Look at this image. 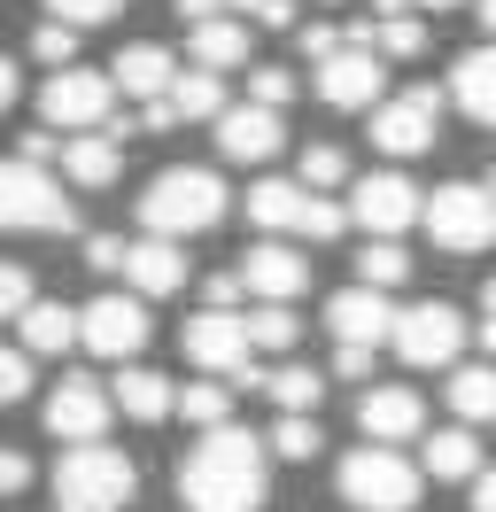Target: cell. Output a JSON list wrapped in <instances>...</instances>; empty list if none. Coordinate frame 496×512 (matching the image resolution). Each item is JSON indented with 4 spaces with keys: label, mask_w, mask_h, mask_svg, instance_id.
I'll use <instances>...</instances> for the list:
<instances>
[{
    "label": "cell",
    "mask_w": 496,
    "mask_h": 512,
    "mask_svg": "<svg viewBox=\"0 0 496 512\" xmlns=\"http://www.w3.org/2000/svg\"><path fill=\"white\" fill-rule=\"evenodd\" d=\"M481 357H496V311H481Z\"/></svg>",
    "instance_id": "cell-51"
},
{
    "label": "cell",
    "mask_w": 496,
    "mask_h": 512,
    "mask_svg": "<svg viewBox=\"0 0 496 512\" xmlns=\"http://www.w3.org/2000/svg\"><path fill=\"white\" fill-rule=\"evenodd\" d=\"M179 350L186 365H202V373H225L233 388H264V373H256V334H248V319L233 311V303H202L194 319L179 326Z\"/></svg>",
    "instance_id": "cell-4"
},
{
    "label": "cell",
    "mask_w": 496,
    "mask_h": 512,
    "mask_svg": "<svg viewBox=\"0 0 496 512\" xmlns=\"http://www.w3.org/2000/svg\"><path fill=\"white\" fill-rule=\"evenodd\" d=\"M225 8H248V16H264V8H272V0H225Z\"/></svg>",
    "instance_id": "cell-53"
},
{
    "label": "cell",
    "mask_w": 496,
    "mask_h": 512,
    "mask_svg": "<svg viewBox=\"0 0 496 512\" xmlns=\"http://www.w3.org/2000/svg\"><path fill=\"white\" fill-rule=\"evenodd\" d=\"M450 412L473 419V427H496V357H481V365H458V373H450Z\"/></svg>",
    "instance_id": "cell-29"
},
{
    "label": "cell",
    "mask_w": 496,
    "mask_h": 512,
    "mask_svg": "<svg viewBox=\"0 0 496 512\" xmlns=\"http://www.w3.org/2000/svg\"><path fill=\"white\" fill-rule=\"evenodd\" d=\"M295 179H303V187H349V156H341L334 140H318V148H303V163H295Z\"/></svg>",
    "instance_id": "cell-37"
},
{
    "label": "cell",
    "mask_w": 496,
    "mask_h": 512,
    "mask_svg": "<svg viewBox=\"0 0 496 512\" xmlns=\"http://www.w3.org/2000/svg\"><path fill=\"white\" fill-rule=\"evenodd\" d=\"M326 8H341V0H326Z\"/></svg>",
    "instance_id": "cell-57"
},
{
    "label": "cell",
    "mask_w": 496,
    "mask_h": 512,
    "mask_svg": "<svg viewBox=\"0 0 496 512\" xmlns=\"http://www.w3.org/2000/svg\"><path fill=\"white\" fill-rule=\"evenodd\" d=\"M0 225L8 233H78V210L39 156H8L0 163Z\"/></svg>",
    "instance_id": "cell-6"
},
{
    "label": "cell",
    "mask_w": 496,
    "mask_h": 512,
    "mask_svg": "<svg viewBox=\"0 0 496 512\" xmlns=\"http://www.w3.org/2000/svg\"><path fill=\"white\" fill-rule=\"evenodd\" d=\"M326 326H334L341 342H388L396 334V303H388V288H372V280H349L341 295H326Z\"/></svg>",
    "instance_id": "cell-18"
},
{
    "label": "cell",
    "mask_w": 496,
    "mask_h": 512,
    "mask_svg": "<svg viewBox=\"0 0 496 512\" xmlns=\"http://www.w3.org/2000/svg\"><path fill=\"white\" fill-rule=\"evenodd\" d=\"M16 334H24L31 357H62L86 342V311H70V303H55V295H31V311L16 319Z\"/></svg>",
    "instance_id": "cell-21"
},
{
    "label": "cell",
    "mask_w": 496,
    "mask_h": 512,
    "mask_svg": "<svg viewBox=\"0 0 496 512\" xmlns=\"http://www.w3.org/2000/svg\"><path fill=\"white\" fill-rule=\"evenodd\" d=\"M349 218L365 225V233H411V225L427 218V202H419V187L403 171H365L349 187Z\"/></svg>",
    "instance_id": "cell-15"
},
{
    "label": "cell",
    "mask_w": 496,
    "mask_h": 512,
    "mask_svg": "<svg viewBox=\"0 0 496 512\" xmlns=\"http://www.w3.org/2000/svg\"><path fill=\"white\" fill-rule=\"evenodd\" d=\"M388 350H396L411 373L458 365V350H465V319H458V303H442V295H427V303H403V311H396V334H388Z\"/></svg>",
    "instance_id": "cell-9"
},
{
    "label": "cell",
    "mask_w": 496,
    "mask_h": 512,
    "mask_svg": "<svg viewBox=\"0 0 496 512\" xmlns=\"http://www.w3.org/2000/svg\"><path fill=\"white\" fill-rule=\"evenodd\" d=\"M117 86L132 101H155V94H171V78H179V63H171V47H155V39H140V47H124L117 63Z\"/></svg>",
    "instance_id": "cell-25"
},
{
    "label": "cell",
    "mask_w": 496,
    "mask_h": 512,
    "mask_svg": "<svg viewBox=\"0 0 496 512\" xmlns=\"http://www.w3.org/2000/svg\"><path fill=\"white\" fill-rule=\"evenodd\" d=\"M279 148H287V125H279V109L272 101H225V109H217V156L225 163H248V171H256V163H272Z\"/></svg>",
    "instance_id": "cell-12"
},
{
    "label": "cell",
    "mask_w": 496,
    "mask_h": 512,
    "mask_svg": "<svg viewBox=\"0 0 496 512\" xmlns=\"http://www.w3.org/2000/svg\"><path fill=\"white\" fill-rule=\"evenodd\" d=\"M179 419H194V427L233 419V381H225V373H210V381H186V388H179Z\"/></svg>",
    "instance_id": "cell-33"
},
{
    "label": "cell",
    "mask_w": 496,
    "mask_h": 512,
    "mask_svg": "<svg viewBox=\"0 0 496 512\" xmlns=\"http://www.w3.org/2000/svg\"><path fill=\"white\" fill-rule=\"evenodd\" d=\"M334 481H341V505H357V512H411L419 505V466L396 443H372V435L341 458Z\"/></svg>",
    "instance_id": "cell-5"
},
{
    "label": "cell",
    "mask_w": 496,
    "mask_h": 512,
    "mask_svg": "<svg viewBox=\"0 0 496 512\" xmlns=\"http://www.w3.org/2000/svg\"><path fill=\"white\" fill-rule=\"evenodd\" d=\"M47 435L55 443H93V435H109V419H117V388L86 381V373H70V381H55V396H47Z\"/></svg>",
    "instance_id": "cell-13"
},
{
    "label": "cell",
    "mask_w": 496,
    "mask_h": 512,
    "mask_svg": "<svg viewBox=\"0 0 496 512\" xmlns=\"http://www.w3.org/2000/svg\"><path fill=\"white\" fill-rule=\"evenodd\" d=\"M39 8H47V16H70V24H109V16H124V0H39Z\"/></svg>",
    "instance_id": "cell-41"
},
{
    "label": "cell",
    "mask_w": 496,
    "mask_h": 512,
    "mask_svg": "<svg viewBox=\"0 0 496 512\" xmlns=\"http://www.w3.org/2000/svg\"><path fill=\"white\" fill-rule=\"evenodd\" d=\"M427 241L450 256L496 249V187L489 179H450L427 194Z\"/></svg>",
    "instance_id": "cell-7"
},
{
    "label": "cell",
    "mask_w": 496,
    "mask_h": 512,
    "mask_svg": "<svg viewBox=\"0 0 496 512\" xmlns=\"http://www.w3.org/2000/svg\"><path fill=\"white\" fill-rule=\"evenodd\" d=\"M140 225H148V233H171V241H194V233L225 225V179L202 171V163L155 171L148 194H140Z\"/></svg>",
    "instance_id": "cell-2"
},
{
    "label": "cell",
    "mask_w": 496,
    "mask_h": 512,
    "mask_svg": "<svg viewBox=\"0 0 496 512\" xmlns=\"http://www.w3.org/2000/svg\"><path fill=\"white\" fill-rule=\"evenodd\" d=\"M31 396V350H0V412Z\"/></svg>",
    "instance_id": "cell-40"
},
{
    "label": "cell",
    "mask_w": 496,
    "mask_h": 512,
    "mask_svg": "<svg viewBox=\"0 0 496 512\" xmlns=\"http://www.w3.org/2000/svg\"><path fill=\"white\" fill-rule=\"evenodd\" d=\"M132 489H140V466H132L124 450H109L101 435H93V443H70L55 458V512H124Z\"/></svg>",
    "instance_id": "cell-3"
},
{
    "label": "cell",
    "mask_w": 496,
    "mask_h": 512,
    "mask_svg": "<svg viewBox=\"0 0 496 512\" xmlns=\"http://www.w3.org/2000/svg\"><path fill=\"white\" fill-rule=\"evenodd\" d=\"M171 101H179V117H186V125H217V109H225V70L186 63L179 78H171Z\"/></svg>",
    "instance_id": "cell-28"
},
{
    "label": "cell",
    "mask_w": 496,
    "mask_h": 512,
    "mask_svg": "<svg viewBox=\"0 0 496 512\" xmlns=\"http://www.w3.org/2000/svg\"><path fill=\"white\" fill-rule=\"evenodd\" d=\"M264 396H272L279 412H318V404H326V373L303 365V357H287V365L264 373Z\"/></svg>",
    "instance_id": "cell-30"
},
{
    "label": "cell",
    "mask_w": 496,
    "mask_h": 512,
    "mask_svg": "<svg viewBox=\"0 0 496 512\" xmlns=\"http://www.w3.org/2000/svg\"><path fill=\"white\" fill-rule=\"evenodd\" d=\"M272 497V443L233 419L202 427V443L179 458V505L186 512H264Z\"/></svg>",
    "instance_id": "cell-1"
},
{
    "label": "cell",
    "mask_w": 496,
    "mask_h": 512,
    "mask_svg": "<svg viewBox=\"0 0 496 512\" xmlns=\"http://www.w3.org/2000/svg\"><path fill=\"white\" fill-rule=\"evenodd\" d=\"M241 272H248V295H256V303H295V295L310 288V256L287 249L279 233H264V241L241 256Z\"/></svg>",
    "instance_id": "cell-17"
},
{
    "label": "cell",
    "mask_w": 496,
    "mask_h": 512,
    "mask_svg": "<svg viewBox=\"0 0 496 512\" xmlns=\"http://www.w3.org/2000/svg\"><path fill=\"white\" fill-rule=\"evenodd\" d=\"M31 295H39V288H31V272H24V264H0V319H24V311H31Z\"/></svg>",
    "instance_id": "cell-42"
},
{
    "label": "cell",
    "mask_w": 496,
    "mask_h": 512,
    "mask_svg": "<svg viewBox=\"0 0 496 512\" xmlns=\"http://www.w3.org/2000/svg\"><path fill=\"white\" fill-rule=\"evenodd\" d=\"M16 156H39V163H47V156H55V125H47V132H24V140H16Z\"/></svg>",
    "instance_id": "cell-48"
},
{
    "label": "cell",
    "mask_w": 496,
    "mask_h": 512,
    "mask_svg": "<svg viewBox=\"0 0 496 512\" xmlns=\"http://www.w3.org/2000/svg\"><path fill=\"white\" fill-rule=\"evenodd\" d=\"M380 86H388V55L380 47H334L326 63H318V101L326 109H372L380 101Z\"/></svg>",
    "instance_id": "cell-14"
},
{
    "label": "cell",
    "mask_w": 496,
    "mask_h": 512,
    "mask_svg": "<svg viewBox=\"0 0 496 512\" xmlns=\"http://www.w3.org/2000/svg\"><path fill=\"white\" fill-rule=\"evenodd\" d=\"M248 94L272 101V109H287V101H295V70L287 63H248Z\"/></svg>",
    "instance_id": "cell-38"
},
{
    "label": "cell",
    "mask_w": 496,
    "mask_h": 512,
    "mask_svg": "<svg viewBox=\"0 0 496 512\" xmlns=\"http://www.w3.org/2000/svg\"><path fill=\"white\" fill-rule=\"evenodd\" d=\"M248 334H256L264 357H287L303 342V319H295V303H256V311H248Z\"/></svg>",
    "instance_id": "cell-32"
},
{
    "label": "cell",
    "mask_w": 496,
    "mask_h": 512,
    "mask_svg": "<svg viewBox=\"0 0 496 512\" xmlns=\"http://www.w3.org/2000/svg\"><path fill=\"white\" fill-rule=\"evenodd\" d=\"M117 78L109 70H78V63H62L47 70V86H39V125H55V132H93V125H109L117 117Z\"/></svg>",
    "instance_id": "cell-8"
},
{
    "label": "cell",
    "mask_w": 496,
    "mask_h": 512,
    "mask_svg": "<svg viewBox=\"0 0 496 512\" xmlns=\"http://www.w3.org/2000/svg\"><path fill=\"white\" fill-rule=\"evenodd\" d=\"M16 94H24V78H16V63L0 55V109H16Z\"/></svg>",
    "instance_id": "cell-49"
},
{
    "label": "cell",
    "mask_w": 496,
    "mask_h": 512,
    "mask_svg": "<svg viewBox=\"0 0 496 512\" xmlns=\"http://www.w3.org/2000/svg\"><path fill=\"white\" fill-rule=\"evenodd\" d=\"M465 489H473V512H496V466H481Z\"/></svg>",
    "instance_id": "cell-47"
},
{
    "label": "cell",
    "mask_w": 496,
    "mask_h": 512,
    "mask_svg": "<svg viewBox=\"0 0 496 512\" xmlns=\"http://www.w3.org/2000/svg\"><path fill=\"white\" fill-rule=\"evenodd\" d=\"M372 350H380V342H341L334 350V381H372Z\"/></svg>",
    "instance_id": "cell-43"
},
{
    "label": "cell",
    "mask_w": 496,
    "mask_h": 512,
    "mask_svg": "<svg viewBox=\"0 0 496 512\" xmlns=\"http://www.w3.org/2000/svg\"><path fill=\"white\" fill-rule=\"evenodd\" d=\"M264 443H272V458H287V466H310L326 435H318V419H310V412H279V427L264 435Z\"/></svg>",
    "instance_id": "cell-34"
},
{
    "label": "cell",
    "mask_w": 496,
    "mask_h": 512,
    "mask_svg": "<svg viewBox=\"0 0 496 512\" xmlns=\"http://www.w3.org/2000/svg\"><path fill=\"white\" fill-rule=\"evenodd\" d=\"M450 101H458L473 125H496V39L465 47L458 63H450Z\"/></svg>",
    "instance_id": "cell-23"
},
{
    "label": "cell",
    "mask_w": 496,
    "mask_h": 512,
    "mask_svg": "<svg viewBox=\"0 0 496 512\" xmlns=\"http://www.w3.org/2000/svg\"><path fill=\"white\" fill-rule=\"evenodd\" d=\"M481 311H496V280H481Z\"/></svg>",
    "instance_id": "cell-54"
},
{
    "label": "cell",
    "mask_w": 496,
    "mask_h": 512,
    "mask_svg": "<svg viewBox=\"0 0 496 512\" xmlns=\"http://www.w3.org/2000/svg\"><path fill=\"white\" fill-rule=\"evenodd\" d=\"M372 47H380L388 63H419L434 47V24H419L411 8H403V16H372Z\"/></svg>",
    "instance_id": "cell-31"
},
{
    "label": "cell",
    "mask_w": 496,
    "mask_h": 512,
    "mask_svg": "<svg viewBox=\"0 0 496 512\" xmlns=\"http://www.w3.org/2000/svg\"><path fill=\"white\" fill-rule=\"evenodd\" d=\"M357 435H372V443H419L427 435V404H419V388H365L357 396Z\"/></svg>",
    "instance_id": "cell-16"
},
{
    "label": "cell",
    "mask_w": 496,
    "mask_h": 512,
    "mask_svg": "<svg viewBox=\"0 0 496 512\" xmlns=\"http://www.w3.org/2000/svg\"><path fill=\"white\" fill-rule=\"evenodd\" d=\"M62 179H70V187H117L124 179V140L109 125L70 132V140H62Z\"/></svg>",
    "instance_id": "cell-19"
},
{
    "label": "cell",
    "mask_w": 496,
    "mask_h": 512,
    "mask_svg": "<svg viewBox=\"0 0 496 512\" xmlns=\"http://www.w3.org/2000/svg\"><path fill=\"white\" fill-rule=\"evenodd\" d=\"M78 32H86V24H70V16H39V24H31V63H47V70L78 63Z\"/></svg>",
    "instance_id": "cell-35"
},
{
    "label": "cell",
    "mask_w": 496,
    "mask_h": 512,
    "mask_svg": "<svg viewBox=\"0 0 496 512\" xmlns=\"http://www.w3.org/2000/svg\"><path fill=\"white\" fill-rule=\"evenodd\" d=\"M303 210H310L303 179H256L248 187V225L256 233H303Z\"/></svg>",
    "instance_id": "cell-24"
},
{
    "label": "cell",
    "mask_w": 496,
    "mask_h": 512,
    "mask_svg": "<svg viewBox=\"0 0 496 512\" xmlns=\"http://www.w3.org/2000/svg\"><path fill=\"white\" fill-rule=\"evenodd\" d=\"M489 187H496V163H489Z\"/></svg>",
    "instance_id": "cell-56"
},
{
    "label": "cell",
    "mask_w": 496,
    "mask_h": 512,
    "mask_svg": "<svg viewBox=\"0 0 496 512\" xmlns=\"http://www.w3.org/2000/svg\"><path fill=\"white\" fill-rule=\"evenodd\" d=\"M473 16H481V32L496 39V0H481V8H473Z\"/></svg>",
    "instance_id": "cell-52"
},
{
    "label": "cell",
    "mask_w": 496,
    "mask_h": 512,
    "mask_svg": "<svg viewBox=\"0 0 496 512\" xmlns=\"http://www.w3.org/2000/svg\"><path fill=\"white\" fill-rule=\"evenodd\" d=\"M31 489V458L24 450H0V497H24Z\"/></svg>",
    "instance_id": "cell-45"
},
{
    "label": "cell",
    "mask_w": 496,
    "mask_h": 512,
    "mask_svg": "<svg viewBox=\"0 0 496 512\" xmlns=\"http://www.w3.org/2000/svg\"><path fill=\"white\" fill-rule=\"evenodd\" d=\"M124 256H132V241H117V233H86V272L124 280Z\"/></svg>",
    "instance_id": "cell-39"
},
{
    "label": "cell",
    "mask_w": 496,
    "mask_h": 512,
    "mask_svg": "<svg viewBox=\"0 0 496 512\" xmlns=\"http://www.w3.org/2000/svg\"><path fill=\"white\" fill-rule=\"evenodd\" d=\"M419 8H458V0H419Z\"/></svg>",
    "instance_id": "cell-55"
},
{
    "label": "cell",
    "mask_w": 496,
    "mask_h": 512,
    "mask_svg": "<svg viewBox=\"0 0 496 512\" xmlns=\"http://www.w3.org/2000/svg\"><path fill=\"white\" fill-rule=\"evenodd\" d=\"M117 412L132 419V427H163V419L179 412V381L155 373V365H124L117 373Z\"/></svg>",
    "instance_id": "cell-22"
},
{
    "label": "cell",
    "mask_w": 496,
    "mask_h": 512,
    "mask_svg": "<svg viewBox=\"0 0 496 512\" xmlns=\"http://www.w3.org/2000/svg\"><path fill=\"white\" fill-rule=\"evenodd\" d=\"M473 474H481L473 419H458V427H427V481H473Z\"/></svg>",
    "instance_id": "cell-27"
},
{
    "label": "cell",
    "mask_w": 496,
    "mask_h": 512,
    "mask_svg": "<svg viewBox=\"0 0 496 512\" xmlns=\"http://www.w3.org/2000/svg\"><path fill=\"white\" fill-rule=\"evenodd\" d=\"M248 295V272H210L202 280V303H241Z\"/></svg>",
    "instance_id": "cell-46"
},
{
    "label": "cell",
    "mask_w": 496,
    "mask_h": 512,
    "mask_svg": "<svg viewBox=\"0 0 496 512\" xmlns=\"http://www.w3.org/2000/svg\"><path fill=\"white\" fill-rule=\"evenodd\" d=\"M124 288H140L155 303V295H179L186 288V256L171 233H148V241H132V256H124Z\"/></svg>",
    "instance_id": "cell-20"
},
{
    "label": "cell",
    "mask_w": 496,
    "mask_h": 512,
    "mask_svg": "<svg viewBox=\"0 0 496 512\" xmlns=\"http://www.w3.org/2000/svg\"><path fill=\"white\" fill-rule=\"evenodd\" d=\"M334 47H349V24H303V55L310 63H326Z\"/></svg>",
    "instance_id": "cell-44"
},
{
    "label": "cell",
    "mask_w": 496,
    "mask_h": 512,
    "mask_svg": "<svg viewBox=\"0 0 496 512\" xmlns=\"http://www.w3.org/2000/svg\"><path fill=\"white\" fill-rule=\"evenodd\" d=\"M148 334H155V326H148V295H140V288H109V295H93V303H86V350L93 357H109V365H132V357H140V350H148Z\"/></svg>",
    "instance_id": "cell-11"
},
{
    "label": "cell",
    "mask_w": 496,
    "mask_h": 512,
    "mask_svg": "<svg viewBox=\"0 0 496 512\" xmlns=\"http://www.w3.org/2000/svg\"><path fill=\"white\" fill-rule=\"evenodd\" d=\"M248 24H225V16H210V24H186V63H210V70H248Z\"/></svg>",
    "instance_id": "cell-26"
},
{
    "label": "cell",
    "mask_w": 496,
    "mask_h": 512,
    "mask_svg": "<svg viewBox=\"0 0 496 512\" xmlns=\"http://www.w3.org/2000/svg\"><path fill=\"white\" fill-rule=\"evenodd\" d=\"M357 280H372V288H403L411 280V256L396 249V233H372V249L357 256Z\"/></svg>",
    "instance_id": "cell-36"
},
{
    "label": "cell",
    "mask_w": 496,
    "mask_h": 512,
    "mask_svg": "<svg viewBox=\"0 0 496 512\" xmlns=\"http://www.w3.org/2000/svg\"><path fill=\"white\" fill-rule=\"evenodd\" d=\"M217 8H225V0H179V16H186V24H210Z\"/></svg>",
    "instance_id": "cell-50"
},
{
    "label": "cell",
    "mask_w": 496,
    "mask_h": 512,
    "mask_svg": "<svg viewBox=\"0 0 496 512\" xmlns=\"http://www.w3.org/2000/svg\"><path fill=\"white\" fill-rule=\"evenodd\" d=\"M434 125H442V94L434 86H403V94L372 101V148L380 156H427Z\"/></svg>",
    "instance_id": "cell-10"
}]
</instances>
